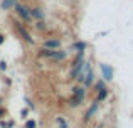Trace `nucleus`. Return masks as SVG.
Wrapping results in <instances>:
<instances>
[{
    "label": "nucleus",
    "mask_w": 133,
    "mask_h": 128,
    "mask_svg": "<svg viewBox=\"0 0 133 128\" xmlns=\"http://www.w3.org/2000/svg\"><path fill=\"white\" fill-rule=\"evenodd\" d=\"M83 99H84V89H83V88H76L74 89V98L71 99V105L72 106H78Z\"/></svg>",
    "instance_id": "obj_1"
},
{
    "label": "nucleus",
    "mask_w": 133,
    "mask_h": 128,
    "mask_svg": "<svg viewBox=\"0 0 133 128\" xmlns=\"http://www.w3.org/2000/svg\"><path fill=\"white\" fill-rule=\"evenodd\" d=\"M101 71H103V76H104V79H106V81L113 79V69H111L108 64H101Z\"/></svg>",
    "instance_id": "obj_2"
},
{
    "label": "nucleus",
    "mask_w": 133,
    "mask_h": 128,
    "mask_svg": "<svg viewBox=\"0 0 133 128\" xmlns=\"http://www.w3.org/2000/svg\"><path fill=\"white\" fill-rule=\"evenodd\" d=\"M15 27H17V30H19V34H20V36H22V37H24V39H25V41H27V42H30V44H32V42H34V41H32V37H30V36H29V34H27V30H25V29H24V27H22V25H20V24H19V22H15Z\"/></svg>",
    "instance_id": "obj_3"
},
{
    "label": "nucleus",
    "mask_w": 133,
    "mask_h": 128,
    "mask_svg": "<svg viewBox=\"0 0 133 128\" xmlns=\"http://www.w3.org/2000/svg\"><path fill=\"white\" fill-rule=\"evenodd\" d=\"M47 49H57L59 46H61V41H57V39H49V41H45V44H44Z\"/></svg>",
    "instance_id": "obj_4"
},
{
    "label": "nucleus",
    "mask_w": 133,
    "mask_h": 128,
    "mask_svg": "<svg viewBox=\"0 0 133 128\" xmlns=\"http://www.w3.org/2000/svg\"><path fill=\"white\" fill-rule=\"evenodd\" d=\"M17 10H19V14H20V15H22L25 20H29V19H30V12L25 9V7H22V5H17Z\"/></svg>",
    "instance_id": "obj_5"
},
{
    "label": "nucleus",
    "mask_w": 133,
    "mask_h": 128,
    "mask_svg": "<svg viewBox=\"0 0 133 128\" xmlns=\"http://www.w3.org/2000/svg\"><path fill=\"white\" fill-rule=\"evenodd\" d=\"M96 110H98V103H93V106H91V108H89V111H88V113H86V116H84V120H89V118H91V115H93V113H94V111H96Z\"/></svg>",
    "instance_id": "obj_6"
},
{
    "label": "nucleus",
    "mask_w": 133,
    "mask_h": 128,
    "mask_svg": "<svg viewBox=\"0 0 133 128\" xmlns=\"http://www.w3.org/2000/svg\"><path fill=\"white\" fill-rule=\"evenodd\" d=\"M54 52L56 51H47V49H44V51H41V56H44V57H54Z\"/></svg>",
    "instance_id": "obj_7"
},
{
    "label": "nucleus",
    "mask_w": 133,
    "mask_h": 128,
    "mask_svg": "<svg viewBox=\"0 0 133 128\" xmlns=\"http://www.w3.org/2000/svg\"><path fill=\"white\" fill-rule=\"evenodd\" d=\"M108 96V89H99V95H98V101H101V99H104Z\"/></svg>",
    "instance_id": "obj_8"
},
{
    "label": "nucleus",
    "mask_w": 133,
    "mask_h": 128,
    "mask_svg": "<svg viewBox=\"0 0 133 128\" xmlns=\"http://www.w3.org/2000/svg\"><path fill=\"white\" fill-rule=\"evenodd\" d=\"M30 15L37 17V19H42V12H41V9H34V10H32V14H30Z\"/></svg>",
    "instance_id": "obj_9"
},
{
    "label": "nucleus",
    "mask_w": 133,
    "mask_h": 128,
    "mask_svg": "<svg viewBox=\"0 0 133 128\" xmlns=\"http://www.w3.org/2000/svg\"><path fill=\"white\" fill-rule=\"evenodd\" d=\"M14 2H15V0H5V2L2 3V7H3V9H9L10 5H14Z\"/></svg>",
    "instance_id": "obj_10"
},
{
    "label": "nucleus",
    "mask_w": 133,
    "mask_h": 128,
    "mask_svg": "<svg viewBox=\"0 0 133 128\" xmlns=\"http://www.w3.org/2000/svg\"><path fill=\"white\" fill-rule=\"evenodd\" d=\"M91 78H94V76H93V71H89V69H88V78H86V86H89V84H91Z\"/></svg>",
    "instance_id": "obj_11"
},
{
    "label": "nucleus",
    "mask_w": 133,
    "mask_h": 128,
    "mask_svg": "<svg viewBox=\"0 0 133 128\" xmlns=\"http://www.w3.org/2000/svg\"><path fill=\"white\" fill-rule=\"evenodd\" d=\"M25 128H36V122H34V120H29V122L25 123Z\"/></svg>",
    "instance_id": "obj_12"
},
{
    "label": "nucleus",
    "mask_w": 133,
    "mask_h": 128,
    "mask_svg": "<svg viewBox=\"0 0 133 128\" xmlns=\"http://www.w3.org/2000/svg\"><path fill=\"white\" fill-rule=\"evenodd\" d=\"M57 122H59V125H61V128H68V125L64 123V120H62V118H59Z\"/></svg>",
    "instance_id": "obj_13"
},
{
    "label": "nucleus",
    "mask_w": 133,
    "mask_h": 128,
    "mask_svg": "<svg viewBox=\"0 0 133 128\" xmlns=\"http://www.w3.org/2000/svg\"><path fill=\"white\" fill-rule=\"evenodd\" d=\"M76 47H78V49H81V51H83V49H84L86 46H84V42H79V44H76Z\"/></svg>",
    "instance_id": "obj_14"
},
{
    "label": "nucleus",
    "mask_w": 133,
    "mask_h": 128,
    "mask_svg": "<svg viewBox=\"0 0 133 128\" xmlns=\"http://www.w3.org/2000/svg\"><path fill=\"white\" fill-rule=\"evenodd\" d=\"M96 88H98V89H103V88H104V83H103V81H99V83L96 84Z\"/></svg>",
    "instance_id": "obj_15"
},
{
    "label": "nucleus",
    "mask_w": 133,
    "mask_h": 128,
    "mask_svg": "<svg viewBox=\"0 0 133 128\" xmlns=\"http://www.w3.org/2000/svg\"><path fill=\"white\" fill-rule=\"evenodd\" d=\"M3 42V36H0V44H2Z\"/></svg>",
    "instance_id": "obj_16"
}]
</instances>
